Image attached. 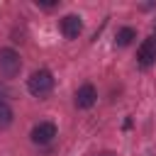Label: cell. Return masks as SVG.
<instances>
[{"label": "cell", "mask_w": 156, "mask_h": 156, "mask_svg": "<svg viewBox=\"0 0 156 156\" xmlns=\"http://www.w3.org/2000/svg\"><path fill=\"white\" fill-rule=\"evenodd\" d=\"M51 88H54V76H51V71H46V68H39V71H34V73L27 78V90H29L34 98L49 95Z\"/></svg>", "instance_id": "obj_1"}, {"label": "cell", "mask_w": 156, "mask_h": 156, "mask_svg": "<svg viewBox=\"0 0 156 156\" xmlns=\"http://www.w3.org/2000/svg\"><path fill=\"white\" fill-rule=\"evenodd\" d=\"M22 68V61H20V54L15 49H0V73L5 78H15Z\"/></svg>", "instance_id": "obj_2"}, {"label": "cell", "mask_w": 156, "mask_h": 156, "mask_svg": "<svg viewBox=\"0 0 156 156\" xmlns=\"http://www.w3.org/2000/svg\"><path fill=\"white\" fill-rule=\"evenodd\" d=\"M136 63H139L141 68H149V66L156 63V34L146 37V39L139 44V49H136Z\"/></svg>", "instance_id": "obj_3"}, {"label": "cell", "mask_w": 156, "mask_h": 156, "mask_svg": "<svg viewBox=\"0 0 156 156\" xmlns=\"http://www.w3.org/2000/svg\"><path fill=\"white\" fill-rule=\"evenodd\" d=\"M32 141L34 144H39V146H46V144H51L54 141V136H56V124L54 122H39L34 129H32Z\"/></svg>", "instance_id": "obj_4"}, {"label": "cell", "mask_w": 156, "mask_h": 156, "mask_svg": "<svg viewBox=\"0 0 156 156\" xmlns=\"http://www.w3.org/2000/svg\"><path fill=\"white\" fill-rule=\"evenodd\" d=\"M58 27H61V34L66 39H78V34L83 32V20L78 15H66V17H61Z\"/></svg>", "instance_id": "obj_5"}, {"label": "cell", "mask_w": 156, "mask_h": 156, "mask_svg": "<svg viewBox=\"0 0 156 156\" xmlns=\"http://www.w3.org/2000/svg\"><path fill=\"white\" fill-rule=\"evenodd\" d=\"M95 100H98V90L90 85V83H85V85H80L78 90H76V107L78 110H88V107H93L95 105Z\"/></svg>", "instance_id": "obj_6"}, {"label": "cell", "mask_w": 156, "mask_h": 156, "mask_svg": "<svg viewBox=\"0 0 156 156\" xmlns=\"http://www.w3.org/2000/svg\"><path fill=\"white\" fill-rule=\"evenodd\" d=\"M134 39H136V29H132V27H122V29L117 32V37H115V44H117V46H129Z\"/></svg>", "instance_id": "obj_7"}, {"label": "cell", "mask_w": 156, "mask_h": 156, "mask_svg": "<svg viewBox=\"0 0 156 156\" xmlns=\"http://www.w3.org/2000/svg\"><path fill=\"white\" fill-rule=\"evenodd\" d=\"M12 107L5 102V100H0V129H7L10 124H12Z\"/></svg>", "instance_id": "obj_8"}, {"label": "cell", "mask_w": 156, "mask_h": 156, "mask_svg": "<svg viewBox=\"0 0 156 156\" xmlns=\"http://www.w3.org/2000/svg\"><path fill=\"white\" fill-rule=\"evenodd\" d=\"M37 5H39V7H44V10H51V7H56L58 2H37Z\"/></svg>", "instance_id": "obj_9"}, {"label": "cell", "mask_w": 156, "mask_h": 156, "mask_svg": "<svg viewBox=\"0 0 156 156\" xmlns=\"http://www.w3.org/2000/svg\"><path fill=\"white\" fill-rule=\"evenodd\" d=\"M100 156H112V154H107V151H105V154H100Z\"/></svg>", "instance_id": "obj_10"}]
</instances>
